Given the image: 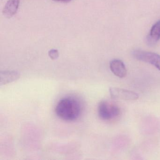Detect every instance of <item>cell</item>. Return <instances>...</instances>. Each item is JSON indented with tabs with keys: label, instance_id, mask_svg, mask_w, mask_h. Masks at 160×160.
Here are the masks:
<instances>
[{
	"label": "cell",
	"instance_id": "1",
	"mask_svg": "<svg viewBox=\"0 0 160 160\" xmlns=\"http://www.w3.org/2000/svg\"><path fill=\"white\" fill-rule=\"evenodd\" d=\"M81 112V105L78 101L70 97L61 99L56 108L57 116L65 121L75 120L78 118Z\"/></svg>",
	"mask_w": 160,
	"mask_h": 160
},
{
	"label": "cell",
	"instance_id": "9",
	"mask_svg": "<svg viewBox=\"0 0 160 160\" xmlns=\"http://www.w3.org/2000/svg\"><path fill=\"white\" fill-rule=\"evenodd\" d=\"M48 55L51 59H57L59 57V52L57 49H51L48 52Z\"/></svg>",
	"mask_w": 160,
	"mask_h": 160
},
{
	"label": "cell",
	"instance_id": "6",
	"mask_svg": "<svg viewBox=\"0 0 160 160\" xmlns=\"http://www.w3.org/2000/svg\"><path fill=\"white\" fill-rule=\"evenodd\" d=\"M160 39V20L157 21L152 28L147 36L146 42L148 45L152 46Z\"/></svg>",
	"mask_w": 160,
	"mask_h": 160
},
{
	"label": "cell",
	"instance_id": "4",
	"mask_svg": "<svg viewBox=\"0 0 160 160\" xmlns=\"http://www.w3.org/2000/svg\"><path fill=\"white\" fill-rule=\"evenodd\" d=\"M110 95L114 99H121L126 101L136 100L139 97L138 93L131 91L119 88H111L109 89Z\"/></svg>",
	"mask_w": 160,
	"mask_h": 160
},
{
	"label": "cell",
	"instance_id": "5",
	"mask_svg": "<svg viewBox=\"0 0 160 160\" xmlns=\"http://www.w3.org/2000/svg\"><path fill=\"white\" fill-rule=\"evenodd\" d=\"M110 69L114 75L120 78L126 76L127 70L123 62L118 59L113 60L110 62Z\"/></svg>",
	"mask_w": 160,
	"mask_h": 160
},
{
	"label": "cell",
	"instance_id": "7",
	"mask_svg": "<svg viewBox=\"0 0 160 160\" xmlns=\"http://www.w3.org/2000/svg\"><path fill=\"white\" fill-rule=\"evenodd\" d=\"M20 0H9L3 8V15L10 18L16 13L19 7Z\"/></svg>",
	"mask_w": 160,
	"mask_h": 160
},
{
	"label": "cell",
	"instance_id": "10",
	"mask_svg": "<svg viewBox=\"0 0 160 160\" xmlns=\"http://www.w3.org/2000/svg\"><path fill=\"white\" fill-rule=\"evenodd\" d=\"M53 1L55 2H68L72 0H53Z\"/></svg>",
	"mask_w": 160,
	"mask_h": 160
},
{
	"label": "cell",
	"instance_id": "3",
	"mask_svg": "<svg viewBox=\"0 0 160 160\" xmlns=\"http://www.w3.org/2000/svg\"><path fill=\"white\" fill-rule=\"evenodd\" d=\"M133 57L138 60L153 65L160 71V56L156 53L140 50H134Z\"/></svg>",
	"mask_w": 160,
	"mask_h": 160
},
{
	"label": "cell",
	"instance_id": "8",
	"mask_svg": "<svg viewBox=\"0 0 160 160\" xmlns=\"http://www.w3.org/2000/svg\"><path fill=\"white\" fill-rule=\"evenodd\" d=\"M18 73L15 72H4L1 74V84H6L16 80L19 78Z\"/></svg>",
	"mask_w": 160,
	"mask_h": 160
},
{
	"label": "cell",
	"instance_id": "2",
	"mask_svg": "<svg viewBox=\"0 0 160 160\" xmlns=\"http://www.w3.org/2000/svg\"><path fill=\"white\" fill-rule=\"evenodd\" d=\"M98 111L100 118L104 120L114 118L120 114L119 108L108 101L101 102L98 106Z\"/></svg>",
	"mask_w": 160,
	"mask_h": 160
}]
</instances>
